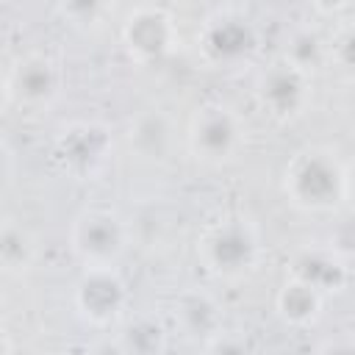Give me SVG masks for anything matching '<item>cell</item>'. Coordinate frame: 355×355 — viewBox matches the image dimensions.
<instances>
[{
	"instance_id": "cell-1",
	"label": "cell",
	"mask_w": 355,
	"mask_h": 355,
	"mask_svg": "<svg viewBox=\"0 0 355 355\" xmlns=\"http://www.w3.org/2000/svg\"><path fill=\"white\" fill-rule=\"evenodd\" d=\"M283 191L302 211H333L349 197V169L333 150L308 147L288 161Z\"/></svg>"
},
{
	"instance_id": "cell-2",
	"label": "cell",
	"mask_w": 355,
	"mask_h": 355,
	"mask_svg": "<svg viewBox=\"0 0 355 355\" xmlns=\"http://www.w3.org/2000/svg\"><path fill=\"white\" fill-rule=\"evenodd\" d=\"M202 266L219 277H241L255 269L261 258V239L250 219L222 216L197 241Z\"/></svg>"
},
{
	"instance_id": "cell-3",
	"label": "cell",
	"mask_w": 355,
	"mask_h": 355,
	"mask_svg": "<svg viewBox=\"0 0 355 355\" xmlns=\"http://www.w3.org/2000/svg\"><path fill=\"white\" fill-rule=\"evenodd\" d=\"M69 247L83 266H116L128 247V225L105 208H86L75 216Z\"/></svg>"
},
{
	"instance_id": "cell-4",
	"label": "cell",
	"mask_w": 355,
	"mask_h": 355,
	"mask_svg": "<svg viewBox=\"0 0 355 355\" xmlns=\"http://www.w3.org/2000/svg\"><path fill=\"white\" fill-rule=\"evenodd\" d=\"M186 141L194 158L205 164H225L241 147V122L227 105H202L189 122Z\"/></svg>"
},
{
	"instance_id": "cell-5",
	"label": "cell",
	"mask_w": 355,
	"mask_h": 355,
	"mask_svg": "<svg viewBox=\"0 0 355 355\" xmlns=\"http://www.w3.org/2000/svg\"><path fill=\"white\" fill-rule=\"evenodd\" d=\"M125 300L128 291L116 266H83V275L75 283V308L83 319L108 324L122 313Z\"/></svg>"
},
{
	"instance_id": "cell-6",
	"label": "cell",
	"mask_w": 355,
	"mask_h": 355,
	"mask_svg": "<svg viewBox=\"0 0 355 355\" xmlns=\"http://www.w3.org/2000/svg\"><path fill=\"white\" fill-rule=\"evenodd\" d=\"M178 39L175 22L164 8H136L128 14L122 25V44L136 61H158L164 58Z\"/></svg>"
},
{
	"instance_id": "cell-7",
	"label": "cell",
	"mask_w": 355,
	"mask_h": 355,
	"mask_svg": "<svg viewBox=\"0 0 355 355\" xmlns=\"http://www.w3.org/2000/svg\"><path fill=\"white\" fill-rule=\"evenodd\" d=\"M258 100L277 119H291L302 114L308 103V72L286 58L275 61L258 78Z\"/></svg>"
},
{
	"instance_id": "cell-8",
	"label": "cell",
	"mask_w": 355,
	"mask_h": 355,
	"mask_svg": "<svg viewBox=\"0 0 355 355\" xmlns=\"http://www.w3.org/2000/svg\"><path fill=\"white\" fill-rule=\"evenodd\" d=\"M288 277H297L308 286H313L322 294H338L349 283V266L347 258L327 247H305L300 250L288 263Z\"/></svg>"
},
{
	"instance_id": "cell-9",
	"label": "cell",
	"mask_w": 355,
	"mask_h": 355,
	"mask_svg": "<svg viewBox=\"0 0 355 355\" xmlns=\"http://www.w3.org/2000/svg\"><path fill=\"white\" fill-rule=\"evenodd\" d=\"M175 322L183 327L186 336H216L222 327V313L211 294L189 288L175 300Z\"/></svg>"
},
{
	"instance_id": "cell-10",
	"label": "cell",
	"mask_w": 355,
	"mask_h": 355,
	"mask_svg": "<svg viewBox=\"0 0 355 355\" xmlns=\"http://www.w3.org/2000/svg\"><path fill=\"white\" fill-rule=\"evenodd\" d=\"M255 47V33L241 17H219L205 28V50L216 61H236Z\"/></svg>"
},
{
	"instance_id": "cell-11",
	"label": "cell",
	"mask_w": 355,
	"mask_h": 355,
	"mask_svg": "<svg viewBox=\"0 0 355 355\" xmlns=\"http://www.w3.org/2000/svg\"><path fill=\"white\" fill-rule=\"evenodd\" d=\"M172 122L164 111L158 108H150V111H141L130 128H128V141H130V150L139 153L141 158H164L172 147Z\"/></svg>"
},
{
	"instance_id": "cell-12",
	"label": "cell",
	"mask_w": 355,
	"mask_h": 355,
	"mask_svg": "<svg viewBox=\"0 0 355 355\" xmlns=\"http://www.w3.org/2000/svg\"><path fill=\"white\" fill-rule=\"evenodd\" d=\"M8 83L11 94L17 92L25 103H47L58 92V69L47 58H28L14 69Z\"/></svg>"
},
{
	"instance_id": "cell-13",
	"label": "cell",
	"mask_w": 355,
	"mask_h": 355,
	"mask_svg": "<svg viewBox=\"0 0 355 355\" xmlns=\"http://www.w3.org/2000/svg\"><path fill=\"white\" fill-rule=\"evenodd\" d=\"M322 302H324V294L297 277H288L277 291V313L297 327L313 324L322 313Z\"/></svg>"
},
{
	"instance_id": "cell-14",
	"label": "cell",
	"mask_w": 355,
	"mask_h": 355,
	"mask_svg": "<svg viewBox=\"0 0 355 355\" xmlns=\"http://www.w3.org/2000/svg\"><path fill=\"white\" fill-rule=\"evenodd\" d=\"M36 255L33 236L19 225H0V269H25Z\"/></svg>"
},
{
	"instance_id": "cell-15",
	"label": "cell",
	"mask_w": 355,
	"mask_h": 355,
	"mask_svg": "<svg viewBox=\"0 0 355 355\" xmlns=\"http://www.w3.org/2000/svg\"><path fill=\"white\" fill-rule=\"evenodd\" d=\"M64 133H67V136H64V144H61V155H64V161H67L69 166L86 169V166H92L94 161L103 158V147H105V144L92 147V139L100 133L97 128H92V125H78V128H69V130H64Z\"/></svg>"
},
{
	"instance_id": "cell-16",
	"label": "cell",
	"mask_w": 355,
	"mask_h": 355,
	"mask_svg": "<svg viewBox=\"0 0 355 355\" xmlns=\"http://www.w3.org/2000/svg\"><path fill=\"white\" fill-rule=\"evenodd\" d=\"M322 53H324V44L316 33L311 31H300L288 39V47H286V61H291L294 67H300L302 72H311L319 61H322Z\"/></svg>"
},
{
	"instance_id": "cell-17",
	"label": "cell",
	"mask_w": 355,
	"mask_h": 355,
	"mask_svg": "<svg viewBox=\"0 0 355 355\" xmlns=\"http://www.w3.org/2000/svg\"><path fill=\"white\" fill-rule=\"evenodd\" d=\"M119 349H125V352H155V349H164V330L150 319H139V322L125 327Z\"/></svg>"
},
{
	"instance_id": "cell-18",
	"label": "cell",
	"mask_w": 355,
	"mask_h": 355,
	"mask_svg": "<svg viewBox=\"0 0 355 355\" xmlns=\"http://www.w3.org/2000/svg\"><path fill=\"white\" fill-rule=\"evenodd\" d=\"M111 0H58L61 14L67 19H72L75 25H89L94 19L103 17V11L108 8Z\"/></svg>"
},
{
	"instance_id": "cell-19",
	"label": "cell",
	"mask_w": 355,
	"mask_h": 355,
	"mask_svg": "<svg viewBox=\"0 0 355 355\" xmlns=\"http://www.w3.org/2000/svg\"><path fill=\"white\" fill-rule=\"evenodd\" d=\"M11 164H14V158H11V150L0 141V186L11 178Z\"/></svg>"
},
{
	"instance_id": "cell-20",
	"label": "cell",
	"mask_w": 355,
	"mask_h": 355,
	"mask_svg": "<svg viewBox=\"0 0 355 355\" xmlns=\"http://www.w3.org/2000/svg\"><path fill=\"white\" fill-rule=\"evenodd\" d=\"M313 3H316V8H319V11L333 14V11H338V8H341L347 0H313Z\"/></svg>"
},
{
	"instance_id": "cell-21",
	"label": "cell",
	"mask_w": 355,
	"mask_h": 355,
	"mask_svg": "<svg viewBox=\"0 0 355 355\" xmlns=\"http://www.w3.org/2000/svg\"><path fill=\"white\" fill-rule=\"evenodd\" d=\"M8 97H11V83H8V78H6L3 72H0V111L6 108Z\"/></svg>"
},
{
	"instance_id": "cell-22",
	"label": "cell",
	"mask_w": 355,
	"mask_h": 355,
	"mask_svg": "<svg viewBox=\"0 0 355 355\" xmlns=\"http://www.w3.org/2000/svg\"><path fill=\"white\" fill-rule=\"evenodd\" d=\"M11 349V344L6 341V336H3V330H0V352H8Z\"/></svg>"
}]
</instances>
